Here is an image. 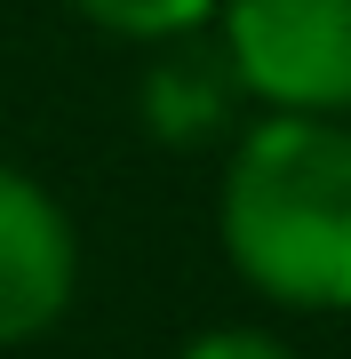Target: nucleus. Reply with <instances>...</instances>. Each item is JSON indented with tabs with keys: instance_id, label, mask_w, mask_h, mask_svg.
Masks as SVG:
<instances>
[{
	"instance_id": "4",
	"label": "nucleus",
	"mask_w": 351,
	"mask_h": 359,
	"mask_svg": "<svg viewBox=\"0 0 351 359\" xmlns=\"http://www.w3.org/2000/svg\"><path fill=\"white\" fill-rule=\"evenodd\" d=\"M160 48H168V56L144 72V120H152V136L160 144L216 136L223 120H232V104L247 96L240 72H232V56H223V48H200V32L160 40Z\"/></svg>"
},
{
	"instance_id": "1",
	"label": "nucleus",
	"mask_w": 351,
	"mask_h": 359,
	"mask_svg": "<svg viewBox=\"0 0 351 359\" xmlns=\"http://www.w3.org/2000/svg\"><path fill=\"white\" fill-rule=\"evenodd\" d=\"M223 256L256 295L351 311V128L336 112H272L223 168Z\"/></svg>"
},
{
	"instance_id": "2",
	"label": "nucleus",
	"mask_w": 351,
	"mask_h": 359,
	"mask_svg": "<svg viewBox=\"0 0 351 359\" xmlns=\"http://www.w3.org/2000/svg\"><path fill=\"white\" fill-rule=\"evenodd\" d=\"M223 56L272 112H351V0H223Z\"/></svg>"
},
{
	"instance_id": "5",
	"label": "nucleus",
	"mask_w": 351,
	"mask_h": 359,
	"mask_svg": "<svg viewBox=\"0 0 351 359\" xmlns=\"http://www.w3.org/2000/svg\"><path fill=\"white\" fill-rule=\"evenodd\" d=\"M88 25H104L120 40H184V32H200V25H216V8L223 0H72Z\"/></svg>"
},
{
	"instance_id": "3",
	"label": "nucleus",
	"mask_w": 351,
	"mask_h": 359,
	"mask_svg": "<svg viewBox=\"0 0 351 359\" xmlns=\"http://www.w3.org/2000/svg\"><path fill=\"white\" fill-rule=\"evenodd\" d=\"M80 280L72 224L25 168L0 160V344H32L64 320Z\"/></svg>"
},
{
	"instance_id": "6",
	"label": "nucleus",
	"mask_w": 351,
	"mask_h": 359,
	"mask_svg": "<svg viewBox=\"0 0 351 359\" xmlns=\"http://www.w3.org/2000/svg\"><path fill=\"white\" fill-rule=\"evenodd\" d=\"M176 359H296L280 344V335H263V327H216V335H200V344H184Z\"/></svg>"
}]
</instances>
